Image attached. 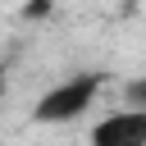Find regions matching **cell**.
Wrapping results in <instances>:
<instances>
[{
    "label": "cell",
    "mask_w": 146,
    "mask_h": 146,
    "mask_svg": "<svg viewBox=\"0 0 146 146\" xmlns=\"http://www.w3.org/2000/svg\"><path fill=\"white\" fill-rule=\"evenodd\" d=\"M96 91H100V73H73V78L55 82L46 96H36L32 119L36 123H73V119H82L91 110Z\"/></svg>",
    "instance_id": "cell-1"
},
{
    "label": "cell",
    "mask_w": 146,
    "mask_h": 146,
    "mask_svg": "<svg viewBox=\"0 0 146 146\" xmlns=\"http://www.w3.org/2000/svg\"><path fill=\"white\" fill-rule=\"evenodd\" d=\"M91 146H146V110H128L123 105V110L96 119Z\"/></svg>",
    "instance_id": "cell-2"
},
{
    "label": "cell",
    "mask_w": 146,
    "mask_h": 146,
    "mask_svg": "<svg viewBox=\"0 0 146 146\" xmlns=\"http://www.w3.org/2000/svg\"><path fill=\"white\" fill-rule=\"evenodd\" d=\"M123 100H128V110H146V78H132L123 87Z\"/></svg>",
    "instance_id": "cell-3"
},
{
    "label": "cell",
    "mask_w": 146,
    "mask_h": 146,
    "mask_svg": "<svg viewBox=\"0 0 146 146\" xmlns=\"http://www.w3.org/2000/svg\"><path fill=\"white\" fill-rule=\"evenodd\" d=\"M50 14V0H27L23 5V18H46Z\"/></svg>",
    "instance_id": "cell-4"
},
{
    "label": "cell",
    "mask_w": 146,
    "mask_h": 146,
    "mask_svg": "<svg viewBox=\"0 0 146 146\" xmlns=\"http://www.w3.org/2000/svg\"><path fill=\"white\" fill-rule=\"evenodd\" d=\"M5 91H9V78H5V68H0V100H5Z\"/></svg>",
    "instance_id": "cell-5"
}]
</instances>
